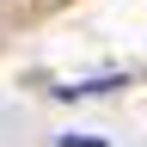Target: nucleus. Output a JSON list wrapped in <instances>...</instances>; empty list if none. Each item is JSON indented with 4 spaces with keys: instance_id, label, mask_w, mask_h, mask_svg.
<instances>
[{
    "instance_id": "obj_1",
    "label": "nucleus",
    "mask_w": 147,
    "mask_h": 147,
    "mask_svg": "<svg viewBox=\"0 0 147 147\" xmlns=\"http://www.w3.org/2000/svg\"><path fill=\"white\" fill-rule=\"evenodd\" d=\"M61 147H104V141H61Z\"/></svg>"
}]
</instances>
